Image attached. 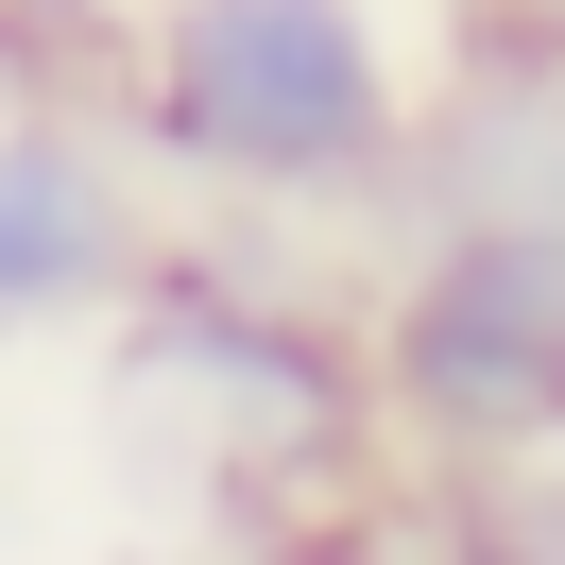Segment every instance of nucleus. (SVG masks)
<instances>
[{
  "label": "nucleus",
  "instance_id": "obj_1",
  "mask_svg": "<svg viewBox=\"0 0 565 565\" xmlns=\"http://www.w3.org/2000/svg\"><path fill=\"white\" fill-rule=\"evenodd\" d=\"M412 120H428V52L394 35V0H138L104 52L120 172L206 206L223 241L394 223Z\"/></svg>",
  "mask_w": 565,
  "mask_h": 565
},
{
  "label": "nucleus",
  "instance_id": "obj_2",
  "mask_svg": "<svg viewBox=\"0 0 565 565\" xmlns=\"http://www.w3.org/2000/svg\"><path fill=\"white\" fill-rule=\"evenodd\" d=\"M120 377H138L206 462H241V480L275 497V531L377 462L360 309L309 291V275H275V241H154L138 309H120Z\"/></svg>",
  "mask_w": 565,
  "mask_h": 565
},
{
  "label": "nucleus",
  "instance_id": "obj_3",
  "mask_svg": "<svg viewBox=\"0 0 565 565\" xmlns=\"http://www.w3.org/2000/svg\"><path fill=\"white\" fill-rule=\"evenodd\" d=\"M360 377L412 497L565 462V223H394L360 291Z\"/></svg>",
  "mask_w": 565,
  "mask_h": 565
},
{
  "label": "nucleus",
  "instance_id": "obj_4",
  "mask_svg": "<svg viewBox=\"0 0 565 565\" xmlns=\"http://www.w3.org/2000/svg\"><path fill=\"white\" fill-rule=\"evenodd\" d=\"M154 189L120 172L104 120L70 104H0V343H52V326H120L154 275Z\"/></svg>",
  "mask_w": 565,
  "mask_h": 565
},
{
  "label": "nucleus",
  "instance_id": "obj_5",
  "mask_svg": "<svg viewBox=\"0 0 565 565\" xmlns=\"http://www.w3.org/2000/svg\"><path fill=\"white\" fill-rule=\"evenodd\" d=\"M412 531H428L446 565H565V462H514V480L412 497Z\"/></svg>",
  "mask_w": 565,
  "mask_h": 565
},
{
  "label": "nucleus",
  "instance_id": "obj_6",
  "mask_svg": "<svg viewBox=\"0 0 565 565\" xmlns=\"http://www.w3.org/2000/svg\"><path fill=\"white\" fill-rule=\"evenodd\" d=\"M0 18H18V35H35V52H86V35L120 52V18H138V0H0Z\"/></svg>",
  "mask_w": 565,
  "mask_h": 565
},
{
  "label": "nucleus",
  "instance_id": "obj_7",
  "mask_svg": "<svg viewBox=\"0 0 565 565\" xmlns=\"http://www.w3.org/2000/svg\"><path fill=\"white\" fill-rule=\"evenodd\" d=\"M291 565H446V548H428V531L394 514V531H343V548H291Z\"/></svg>",
  "mask_w": 565,
  "mask_h": 565
},
{
  "label": "nucleus",
  "instance_id": "obj_8",
  "mask_svg": "<svg viewBox=\"0 0 565 565\" xmlns=\"http://www.w3.org/2000/svg\"><path fill=\"white\" fill-rule=\"evenodd\" d=\"M497 18H514V35H531V52H565V0H497Z\"/></svg>",
  "mask_w": 565,
  "mask_h": 565
}]
</instances>
